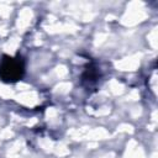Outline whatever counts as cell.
Returning <instances> with one entry per match:
<instances>
[{
    "instance_id": "cell-1",
    "label": "cell",
    "mask_w": 158,
    "mask_h": 158,
    "mask_svg": "<svg viewBox=\"0 0 158 158\" xmlns=\"http://www.w3.org/2000/svg\"><path fill=\"white\" fill-rule=\"evenodd\" d=\"M25 63L23 59L11 56H2L0 62V79L6 83H15L23 77Z\"/></svg>"
}]
</instances>
